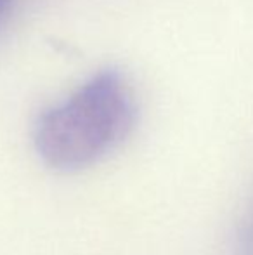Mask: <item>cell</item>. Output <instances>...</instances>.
Listing matches in <instances>:
<instances>
[{"label":"cell","mask_w":253,"mask_h":255,"mask_svg":"<svg viewBox=\"0 0 253 255\" xmlns=\"http://www.w3.org/2000/svg\"><path fill=\"white\" fill-rule=\"evenodd\" d=\"M135 118V99L125 77L104 70L40 115L33 132L35 149L54 170H84L123 144Z\"/></svg>","instance_id":"6da1fadb"},{"label":"cell","mask_w":253,"mask_h":255,"mask_svg":"<svg viewBox=\"0 0 253 255\" xmlns=\"http://www.w3.org/2000/svg\"><path fill=\"white\" fill-rule=\"evenodd\" d=\"M240 249L241 255H253V207L245 221L243 231H241Z\"/></svg>","instance_id":"7a4b0ae2"},{"label":"cell","mask_w":253,"mask_h":255,"mask_svg":"<svg viewBox=\"0 0 253 255\" xmlns=\"http://www.w3.org/2000/svg\"><path fill=\"white\" fill-rule=\"evenodd\" d=\"M10 2H12V0H0V24H2V21L5 19V16L9 14Z\"/></svg>","instance_id":"3957f363"}]
</instances>
